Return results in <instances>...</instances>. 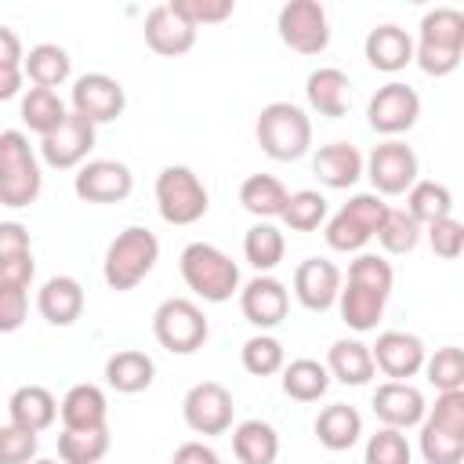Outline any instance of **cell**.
<instances>
[{
  "label": "cell",
  "instance_id": "1",
  "mask_svg": "<svg viewBox=\"0 0 464 464\" xmlns=\"http://www.w3.org/2000/svg\"><path fill=\"white\" fill-rule=\"evenodd\" d=\"M464 54V14L457 7H431L413 40V62L428 76H450Z\"/></svg>",
  "mask_w": 464,
  "mask_h": 464
},
{
  "label": "cell",
  "instance_id": "2",
  "mask_svg": "<svg viewBox=\"0 0 464 464\" xmlns=\"http://www.w3.org/2000/svg\"><path fill=\"white\" fill-rule=\"evenodd\" d=\"M178 268L185 286L210 304H221L232 294H239V265L214 243H203V239L188 243L178 257Z\"/></svg>",
  "mask_w": 464,
  "mask_h": 464
},
{
  "label": "cell",
  "instance_id": "3",
  "mask_svg": "<svg viewBox=\"0 0 464 464\" xmlns=\"http://www.w3.org/2000/svg\"><path fill=\"white\" fill-rule=\"evenodd\" d=\"M254 134H257L261 152L272 156V160H279V163L301 160L312 149V120L294 102H268L257 112Z\"/></svg>",
  "mask_w": 464,
  "mask_h": 464
},
{
  "label": "cell",
  "instance_id": "4",
  "mask_svg": "<svg viewBox=\"0 0 464 464\" xmlns=\"http://www.w3.org/2000/svg\"><path fill=\"white\" fill-rule=\"evenodd\" d=\"M160 261V239L145 225H127L105 250L102 276L109 290H134Z\"/></svg>",
  "mask_w": 464,
  "mask_h": 464
},
{
  "label": "cell",
  "instance_id": "5",
  "mask_svg": "<svg viewBox=\"0 0 464 464\" xmlns=\"http://www.w3.org/2000/svg\"><path fill=\"white\" fill-rule=\"evenodd\" d=\"M420 457L424 464H460L464 460V392H442L424 413Z\"/></svg>",
  "mask_w": 464,
  "mask_h": 464
},
{
  "label": "cell",
  "instance_id": "6",
  "mask_svg": "<svg viewBox=\"0 0 464 464\" xmlns=\"http://www.w3.org/2000/svg\"><path fill=\"white\" fill-rule=\"evenodd\" d=\"M44 188L40 160L22 130H0V203L22 210L36 203Z\"/></svg>",
  "mask_w": 464,
  "mask_h": 464
},
{
  "label": "cell",
  "instance_id": "7",
  "mask_svg": "<svg viewBox=\"0 0 464 464\" xmlns=\"http://www.w3.org/2000/svg\"><path fill=\"white\" fill-rule=\"evenodd\" d=\"M388 203L377 192H355L334 218H326V246L337 254H362V246L377 236Z\"/></svg>",
  "mask_w": 464,
  "mask_h": 464
},
{
  "label": "cell",
  "instance_id": "8",
  "mask_svg": "<svg viewBox=\"0 0 464 464\" xmlns=\"http://www.w3.org/2000/svg\"><path fill=\"white\" fill-rule=\"evenodd\" d=\"M210 207L207 185L185 163H170L156 174V210L167 225H196Z\"/></svg>",
  "mask_w": 464,
  "mask_h": 464
},
{
  "label": "cell",
  "instance_id": "9",
  "mask_svg": "<svg viewBox=\"0 0 464 464\" xmlns=\"http://www.w3.org/2000/svg\"><path fill=\"white\" fill-rule=\"evenodd\" d=\"M152 337L170 352V355H192L207 344L210 323L203 308L188 297H167L152 312Z\"/></svg>",
  "mask_w": 464,
  "mask_h": 464
},
{
  "label": "cell",
  "instance_id": "10",
  "mask_svg": "<svg viewBox=\"0 0 464 464\" xmlns=\"http://www.w3.org/2000/svg\"><path fill=\"white\" fill-rule=\"evenodd\" d=\"M362 174L370 178L373 192L384 199V196H402L410 192V185L417 181L420 174V160L417 152L399 141V138H388L381 145H373V152L362 160Z\"/></svg>",
  "mask_w": 464,
  "mask_h": 464
},
{
  "label": "cell",
  "instance_id": "11",
  "mask_svg": "<svg viewBox=\"0 0 464 464\" xmlns=\"http://www.w3.org/2000/svg\"><path fill=\"white\" fill-rule=\"evenodd\" d=\"M279 40L297 54H323L330 44V18L319 0H290L276 14Z\"/></svg>",
  "mask_w": 464,
  "mask_h": 464
},
{
  "label": "cell",
  "instance_id": "12",
  "mask_svg": "<svg viewBox=\"0 0 464 464\" xmlns=\"http://www.w3.org/2000/svg\"><path fill=\"white\" fill-rule=\"evenodd\" d=\"M366 120H370V127L377 134L399 138V134H406L420 120V94L410 83L392 80V83L373 91V98L366 105Z\"/></svg>",
  "mask_w": 464,
  "mask_h": 464
},
{
  "label": "cell",
  "instance_id": "13",
  "mask_svg": "<svg viewBox=\"0 0 464 464\" xmlns=\"http://www.w3.org/2000/svg\"><path fill=\"white\" fill-rule=\"evenodd\" d=\"M232 392L218 381H199L181 399V417L196 435H225L232 428Z\"/></svg>",
  "mask_w": 464,
  "mask_h": 464
},
{
  "label": "cell",
  "instance_id": "14",
  "mask_svg": "<svg viewBox=\"0 0 464 464\" xmlns=\"http://www.w3.org/2000/svg\"><path fill=\"white\" fill-rule=\"evenodd\" d=\"M123 109H127V94H123L120 80H112L105 72L76 76V83L69 91V112H76L98 127V123H112Z\"/></svg>",
  "mask_w": 464,
  "mask_h": 464
},
{
  "label": "cell",
  "instance_id": "15",
  "mask_svg": "<svg viewBox=\"0 0 464 464\" xmlns=\"http://www.w3.org/2000/svg\"><path fill=\"white\" fill-rule=\"evenodd\" d=\"M72 192L83 203H123L134 192V174L120 160H87L76 167Z\"/></svg>",
  "mask_w": 464,
  "mask_h": 464
},
{
  "label": "cell",
  "instance_id": "16",
  "mask_svg": "<svg viewBox=\"0 0 464 464\" xmlns=\"http://www.w3.org/2000/svg\"><path fill=\"white\" fill-rule=\"evenodd\" d=\"M91 149H94V123H87L76 112H69L51 134L40 138V160L51 170H72V167L87 163Z\"/></svg>",
  "mask_w": 464,
  "mask_h": 464
},
{
  "label": "cell",
  "instance_id": "17",
  "mask_svg": "<svg viewBox=\"0 0 464 464\" xmlns=\"http://www.w3.org/2000/svg\"><path fill=\"white\" fill-rule=\"evenodd\" d=\"M424 341L417 334H406V330H384L377 334V341L370 344V359H373V370H381L384 377L392 381H410L420 373L424 366Z\"/></svg>",
  "mask_w": 464,
  "mask_h": 464
},
{
  "label": "cell",
  "instance_id": "18",
  "mask_svg": "<svg viewBox=\"0 0 464 464\" xmlns=\"http://www.w3.org/2000/svg\"><path fill=\"white\" fill-rule=\"evenodd\" d=\"M239 312L250 326H257L261 334L279 326L290 312V290L276 279V276H254L250 283L239 286Z\"/></svg>",
  "mask_w": 464,
  "mask_h": 464
},
{
  "label": "cell",
  "instance_id": "19",
  "mask_svg": "<svg viewBox=\"0 0 464 464\" xmlns=\"http://www.w3.org/2000/svg\"><path fill=\"white\" fill-rule=\"evenodd\" d=\"M370 406H373V413H377V420L384 428H399V431L417 428L424 420V413H428L420 388H413L410 381H384V384H377Z\"/></svg>",
  "mask_w": 464,
  "mask_h": 464
},
{
  "label": "cell",
  "instance_id": "20",
  "mask_svg": "<svg viewBox=\"0 0 464 464\" xmlns=\"http://www.w3.org/2000/svg\"><path fill=\"white\" fill-rule=\"evenodd\" d=\"M341 294V268L326 257H304L294 268V297L308 312H326L337 304Z\"/></svg>",
  "mask_w": 464,
  "mask_h": 464
},
{
  "label": "cell",
  "instance_id": "21",
  "mask_svg": "<svg viewBox=\"0 0 464 464\" xmlns=\"http://www.w3.org/2000/svg\"><path fill=\"white\" fill-rule=\"evenodd\" d=\"M304 98H308L312 112H319L326 120H341L348 112V102H352V80L337 65H319L304 80Z\"/></svg>",
  "mask_w": 464,
  "mask_h": 464
},
{
  "label": "cell",
  "instance_id": "22",
  "mask_svg": "<svg viewBox=\"0 0 464 464\" xmlns=\"http://www.w3.org/2000/svg\"><path fill=\"white\" fill-rule=\"evenodd\" d=\"M141 33H145V44H149L156 54H163V58H178V54L192 51V44H196V29H192L185 18H178L170 4H156V7L145 14Z\"/></svg>",
  "mask_w": 464,
  "mask_h": 464
},
{
  "label": "cell",
  "instance_id": "23",
  "mask_svg": "<svg viewBox=\"0 0 464 464\" xmlns=\"http://www.w3.org/2000/svg\"><path fill=\"white\" fill-rule=\"evenodd\" d=\"M362 54H366L370 69H377V72H402L413 62V36L395 22H384L366 33Z\"/></svg>",
  "mask_w": 464,
  "mask_h": 464
},
{
  "label": "cell",
  "instance_id": "24",
  "mask_svg": "<svg viewBox=\"0 0 464 464\" xmlns=\"http://www.w3.org/2000/svg\"><path fill=\"white\" fill-rule=\"evenodd\" d=\"M384 304H388V294H381L366 283H355V279H341L337 312H341V323L348 330H355V334L377 330V323L384 315Z\"/></svg>",
  "mask_w": 464,
  "mask_h": 464
},
{
  "label": "cell",
  "instance_id": "25",
  "mask_svg": "<svg viewBox=\"0 0 464 464\" xmlns=\"http://www.w3.org/2000/svg\"><path fill=\"white\" fill-rule=\"evenodd\" d=\"M83 286L72 276H51L40 290H36V312L51 323V326H72L83 315Z\"/></svg>",
  "mask_w": 464,
  "mask_h": 464
},
{
  "label": "cell",
  "instance_id": "26",
  "mask_svg": "<svg viewBox=\"0 0 464 464\" xmlns=\"http://www.w3.org/2000/svg\"><path fill=\"white\" fill-rule=\"evenodd\" d=\"M7 417H11V424H18V428L40 435V431H47V428L54 424V417H58V399H54L44 384H22V388H14L11 399H7Z\"/></svg>",
  "mask_w": 464,
  "mask_h": 464
},
{
  "label": "cell",
  "instance_id": "27",
  "mask_svg": "<svg viewBox=\"0 0 464 464\" xmlns=\"http://www.w3.org/2000/svg\"><path fill=\"white\" fill-rule=\"evenodd\" d=\"M312 170L326 188H352L362 178V152L352 141H330L312 156Z\"/></svg>",
  "mask_w": 464,
  "mask_h": 464
},
{
  "label": "cell",
  "instance_id": "28",
  "mask_svg": "<svg viewBox=\"0 0 464 464\" xmlns=\"http://www.w3.org/2000/svg\"><path fill=\"white\" fill-rule=\"evenodd\" d=\"M152 381H156V362H152V355H145L138 348H123L105 359V384L120 395H138Z\"/></svg>",
  "mask_w": 464,
  "mask_h": 464
},
{
  "label": "cell",
  "instance_id": "29",
  "mask_svg": "<svg viewBox=\"0 0 464 464\" xmlns=\"http://www.w3.org/2000/svg\"><path fill=\"white\" fill-rule=\"evenodd\" d=\"M323 366H326L330 381H341V384H352V388L370 384V377L377 373V370H373V359H370V344H362V341H355V337L334 341Z\"/></svg>",
  "mask_w": 464,
  "mask_h": 464
},
{
  "label": "cell",
  "instance_id": "30",
  "mask_svg": "<svg viewBox=\"0 0 464 464\" xmlns=\"http://www.w3.org/2000/svg\"><path fill=\"white\" fill-rule=\"evenodd\" d=\"M58 417H62V428H102L105 417H109V399L98 384H72L62 402H58Z\"/></svg>",
  "mask_w": 464,
  "mask_h": 464
},
{
  "label": "cell",
  "instance_id": "31",
  "mask_svg": "<svg viewBox=\"0 0 464 464\" xmlns=\"http://www.w3.org/2000/svg\"><path fill=\"white\" fill-rule=\"evenodd\" d=\"M362 435V413L348 402H334V406H323L319 417H315V439L330 450V453H344L359 442Z\"/></svg>",
  "mask_w": 464,
  "mask_h": 464
},
{
  "label": "cell",
  "instance_id": "32",
  "mask_svg": "<svg viewBox=\"0 0 464 464\" xmlns=\"http://www.w3.org/2000/svg\"><path fill=\"white\" fill-rule=\"evenodd\" d=\"M232 453L239 464H276L279 457V435L268 420H239L232 428Z\"/></svg>",
  "mask_w": 464,
  "mask_h": 464
},
{
  "label": "cell",
  "instance_id": "33",
  "mask_svg": "<svg viewBox=\"0 0 464 464\" xmlns=\"http://www.w3.org/2000/svg\"><path fill=\"white\" fill-rule=\"evenodd\" d=\"M69 72H72V58H69V51L58 47V44H36V47H29V54L22 58V76H29L33 87L54 91V87H62V83L69 80Z\"/></svg>",
  "mask_w": 464,
  "mask_h": 464
},
{
  "label": "cell",
  "instance_id": "34",
  "mask_svg": "<svg viewBox=\"0 0 464 464\" xmlns=\"http://www.w3.org/2000/svg\"><path fill=\"white\" fill-rule=\"evenodd\" d=\"M286 185L276 178V174H250V178H243V185H239V203H243V210L246 214H254L257 221H272V218H279L283 214V207H286Z\"/></svg>",
  "mask_w": 464,
  "mask_h": 464
},
{
  "label": "cell",
  "instance_id": "35",
  "mask_svg": "<svg viewBox=\"0 0 464 464\" xmlns=\"http://www.w3.org/2000/svg\"><path fill=\"white\" fill-rule=\"evenodd\" d=\"M112 439H109V424L102 428H62L58 435V457L62 464H102V457L109 453Z\"/></svg>",
  "mask_w": 464,
  "mask_h": 464
},
{
  "label": "cell",
  "instance_id": "36",
  "mask_svg": "<svg viewBox=\"0 0 464 464\" xmlns=\"http://www.w3.org/2000/svg\"><path fill=\"white\" fill-rule=\"evenodd\" d=\"M18 116H22V123L33 130V134H51L65 116H69V109H65V102L58 98V91H47V87H29L25 94H22V105H18Z\"/></svg>",
  "mask_w": 464,
  "mask_h": 464
},
{
  "label": "cell",
  "instance_id": "37",
  "mask_svg": "<svg viewBox=\"0 0 464 464\" xmlns=\"http://www.w3.org/2000/svg\"><path fill=\"white\" fill-rule=\"evenodd\" d=\"M283 254H286V239H283V232L272 221H257V225L246 228L243 257H246L250 268H257V276H268L283 261Z\"/></svg>",
  "mask_w": 464,
  "mask_h": 464
},
{
  "label": "cell",
  "instance_id": "38",
  "mask_svg": "<svg viewBox=\"0 0 464 464\" xmlns=\"http://www.w3.org/2000/svg\"><path fill=\"white\" fill-rule=\"evenodd\" d=\"M279 373H283V392L294 402H319L330 388V373L319 359H294Z\"/></svg>",
  "mask_w": 464,
  "mask_h": 464
},
{
  "label": "cell",
  "instance_id": "39",
  "mask_svg": "<svg viewBox=\"0 0 464 464\" xmlns=\"http://www.w3.org/2000/svg\"><path fill=\"white\" fill-rule=\"evenodd\" d=\"M406 214H410L420 228H428L431 221L453 214V192H450L442 181H420V178H417V181L410 185V192H406Z\"/></svg>",
  "mask_w": 464,
  "mask_h": 464
},
{
  "label": "cell",
  "instance_id": "40",
  "mask_svg": "<svg viewBox=\"0 0 464 464\" xmlns=\"http://www.w3.org/2000/svg\"><path fill=\"white\" fill-rule=\"evenodd\" d=\"M279 218H283V225H286L290 232H315L319 225H326L330 203H326V196L315 192V188H297V192L286 196V207H283Z\"/></svg>",
  "mask_w": 464,
  "mask_h": 464
},
{
  "label": "cell",
  "instance_id": "41",
  "mask_svg": "<svg viewBox=\"0 0 464 464\" xmlns=\"http://www.w3.org/2000/svg\"><path fill=\"white\" fill-rule=\"evenodd\" d=\"M239 362L254 377H272V373H279L286 366V352H283V344L272 334H254V337L243 341Z\"/></svg>",
  "mask_w": 464,
  "mask_h": 464
},
{
  "label": "cell",
  "instance_id": "42",
  "mask_svg": "<svg viewBox=\"0 0 464 464\" xmlns=\"http://www.w3.org/2000/svg\"><path fill=\"white\" fill-rule=\"evenodd\" d=\"M428 384H435V392H464V352L457 344H442L435 348V355H424Z\"/></svg>",
  "mask_w": 464,
  "mask_h": 464
},
{
  "label": "cell",
  "instance_id": "43",
  "mask_svg": "<svg viewBox=\"0 0 464 464\" xmlns=\"http://www.w3.org/2000/svg\"><path fill=\"white\" fill-rule=\"evenodd\" d=\"M420 232H424V228H420L406 210L388 207V214H384V221H381V228H377V243H381L388 254H413L417 243H420Z\"/></svg>",
  "mask_w": 464,
  "mask_h": 464
},
{
  "label": "cell",
  "instance_id": "44",
  "mask_svg": "<svg viewBox=\"0 0 464 464\" xmlns=\"http://www.w3.org/2000/svg\"><path fill=\"white\" fill-rule=\"evenodd\" d=\"M410 460H413V450L406 442V431H399V428H377L366 439L362 464H410Z\"/></svg>",
  "mask_w": 464,
  "mask_h": 464
},
{
  "label": "cell",
  "instance_id": "45",
  "mask_svg": "<svg viewBox=\"0 0 464 464\" xmlns=\"http://www.w3.org/2000/svg\"><path fill=\"white\" fill-rule=\"evenodd\" d=\"M170 7H174V14L185 18L192 29H199V25H218V22H225V18L236 14V4H232V0H170Z\"/></svg>",
  "mask_w": 464,
  "mask_h": 464
},
{
  "label": "cell",
  "instance_id": "46",
  "mask_svg": "<svg viewBox=\"0 0 464 464\" xmlns=\"http://www.w3.org/2000/svg\"><path fill=\"white\" fill-rule=\"evenodd\" d=\"M348 279H355V283H366V286H373V290H381V294H388L392 297V286H395V272H392V265L381 257V254H355V261L348 265Z\"/></svg>",
  "mask_w": 464,
  "mask_h": 464
},
{
  "label": "cell",
  "instance_id": "47",
  "mask_svg": "<svg viewBox=\"0 0 464 464\" xmlns=\"http://www.w3.org/2000/svg\"><path fill=\"white\" fill-rule=\"evenodd\" d=\"M40 450V439L18 424L0 428V464H33Z\"/></svg>",
  "mask_w": 464,
  "mask_h": 464
},
{
  "label": "cell",
  "instance_id": "48",
  "mask_svg": "<svg viewBox=\"0 0 464 464\" xmlns=\"http://www.w3.org/2000/svg\"><path fill=\"white\" fill-rule=\"evenodd\" d=\"M424 232H428V243H431L435 257H442V261L460 257V250H464V225H460L453 214H450V218L431 221Z\"/></svg>",
  "mask_w": 464,
  "mask_h": 464
},
{
  "label": "cell",
  "instance_id": "49",
  "mask_svg": "<svg viewBox=\"0 0 464 464\" xmlns=\"http://www.w3.org/2000/svg\"><path fill=\"white\" fill-rule=\"evenodd\" d=\"M29 315V286H0V334L22 330Z\"/></svg>",
  "mask_w": 464,
  "mask_h": 464
},
{
  "label": "cell",
  "instance_id": "50",
  "mask_svg": "<svg viewBox=\"0 0 464 464\" xmlns=\"http://www.w3.org/2000/svg\"><path fill=\"white\" fill-rule=\"evenodd\" d=\"M22 254H33L29 228L22 221H0V261L4 257H22Z\"/></svg>",
  "mask_w": 464,
  "mask_h": 464
},
{
  "label": "cell",
  "instance_id": "51",
  "mask_svg": "<svg viewBox=\"0 0 464 464\" xmlns=\"http://www.w3.org/2000/svg\"><path fill=\"white\" fill-rule=\"evenodd\" d=\"M33 276H36V261H33V254L4 257V261H0V286H29Z\"/></svg>",
  "mask_w": 464,
  "mask_h": 464
},
{
  "label": "cell",
  "instance_id": "52",
  "mask_svg": "<svg viewBox=\"0 0 464 464\" xmlns=\"http://www.w3.org/2000/svg\"><path fill=\"white\" fill-rule=\"evenodd\" d=\"M170 464H221V457L203 442H181L170 457Z\"/></svg>",
  "mask_w": 464,
  "mask_h": 464
},
{
  "label": "cell",
  "instance_id": "53",
  "mask_svg": "<svg viewBox=\"0 0 464 464\" xmlns=\"http://www.w3.org/2000/svg\"><path fill=\"white\" fill-rule=\"evenodd\" d=\"M22 58H25V51H22L18 33L0 25V69H22Z\"/></svg>",
  "mask_w": 464,
  "mask_h": 464
},
{
  "label": "cell",
  "instance_id": "54",
  "mask_svg": "<svg viewBox=\"0 0 464 464\" xmlns=\"http://www.w3.org/2000/svg\"><path fill=\"white\" fill-rule=\"evenodd\" d=\"M22 83H25L22 69H0V102L18 98L22 94Z\"/></svg>",
  "mask_w": 464,
  "mask_h": 464
},
{
  "label": "cell",
  "instance_id": "55",
  "mask_svg": "<svg viewBox=\"0 0 464 464\" xmlns=\"http://www.w3.org/2000/svg\"><path fill=\"white\" fill-rule=\"evenodd\" d=\"M33 464H58V460H47V457H36Z\"/></svg>",
  "mask_w": 464,
  "mask_h": 464
}]
</instances>
